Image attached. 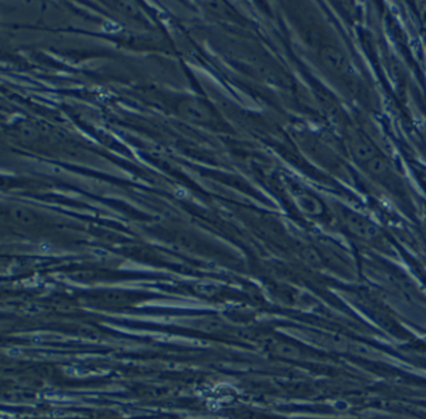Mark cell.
Listing matches in <instances>:
<instances>
[{"label":"cell","instance_id":"obj_1","mask_svg":"<svg viewBox=\"0 0 426 419\" xmlns=\"http://www.w3.org/2000/svg\"><path fill=\"white\" fill-rule=\"evenodd\" d=\"M345 223L354 235L361 237V239H374L379 234V229L371 221L366 220L363 216L355 215V213H350V215L346 216Z\"/></svg>","mask_w":426,"mask_h":419}]
</instances>
